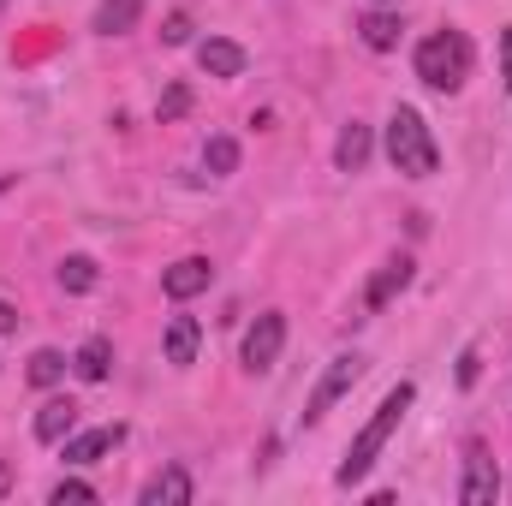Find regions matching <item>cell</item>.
<instances>
[{
  "label": "cell",
  "mask_w": 512,
  "mask_h": 506,
  "mask_svg": "<svg viewBox=\"0 0 512 506\" xmlns=\"http://www.w3.org/2000/svg\"><path fill=\"white\" fill-rule=\"evenodd\" d=\"M411 399H417V387H411V381H399V387L387 393L382 405H376V417L358 429V441L346 447V459H340V471H334V483H340V489H352V483H364V477L376 471V459H382V447L393 441V429L405 423Z\"/></svg>",
  "instance_id": "cell-1"
},
{
  "label": "cell",
  "mask_w": 512,
  "mask_h": 506,
  "mask_svg": "<svg viewBox=\"0 0 512 506\" xmlns=\"http://www.w3.org/2000/svg\"><path fill=\"white\" fill-rule=\"evenodd\" d=\"M387 161H393L405 179H429V173L441 167V149H435L429 120H423L417 108H393V120H387Z\"/></svg>",
  "instance_id": "cell-2"
},
{
  "label": "cell",
  "mask_w": 512,
  "mask_h": 506,
  "mask_svg": "<svg viewBox=\"0 0 512 506\" xmlns=\"http://www.w3.org/2000/svg\"><path fill=\"white\" fill-rule=\"evenodd\" d=\"M417 78L429 84V90H459L465 78H471V36L465 30H435V36H423L417 42Z\"/></svg>",
  "instance_id": "cell-3"
},
{
  "label": "cell",
  "mask_w": 512,
  "mask_h": 506,
  "mask_svg": "<svg viewBox=\"0 0 512 506\" xmlns=\"http://www.w3.org/2000/svg\"><path fill=\"white\" fill-rule=\"evenodd\" d=\"M358 376H364V358H358V352H340V358L322 370V381H316V393H310V405H304V423H322V417L358 387Z\"/></svg>",
  "instance_id": "cell-4"
},
{
  "label": "cell",
  "mask_w": 512,
  "mask_h": 506,
  "mask_svg": "<svg viewBox=\"0 0 512 506\" xmlns=\"http://www.w3.org/2000/svg\"><path fill=\"white\" fill-rule=\"evenodd\" d=\"M280 346H286V316L280 310H262L251 328H245V370L262 376V370H274V358H280Z\"/></svg>",
  "instance_id": "cell-5"
},
{
  "label": "cell",
  "mask_w": 512,
  "mask_h": 506,
  "mask_svg": "<svg viewBox=\"0 0 512 506\" xmlns=\"http://www.w3.org/2000/svg\"><path fill=\"white\" fill-rule=\"evenodd\" d=\"M495 495H501V471H495L489 447L471 441V447H465V483H459V501L465 506H495Z\"/></svg>",
  "instance_id": "cell-6"
},
{
  "label": "cell",
  "mask_w": 512,
  "mask_h": 506,
  "mask_svg": "<svg viewBox=\"0 0 512 506\" xmlns=\"http://www.w3.org/2000/svg\"><path fill=\"white\" fill-rule=\"evenodd\" d=\"M209 280H215V262H209V256H179V262L161 274V292H167L173 304H185V298L209 292Z\"/></svg>",
  "instance_id": "cell-7"
},
{
  "label": "cell",
  "mask_w": 512,
  "mask_h": 506,
  "mask_svg": "<svg viewBox=\"0 0 512 506\" xmlns=\"http://www.w3.org/2000/svg\"><path fill=\"white\" fill-rule=\"evenodd\" d=\"M191 495H197V489H191V471H185V465H161V471L137 489L143 506H185Z\"/></svg>",
  "instance_id": "cell-8"
},
{
  "label": "cell",
  "mask_w": 512,
  "mask_h": 506,
  "mask_svg": "<svg viewBox=\"0 0 512 506\" xmlns=\"http://www.w3.org/2000/svg\"><path fill=\"white\" fill-rule=\"evenodd\" d=\"M197 66H203L209 78H239V72H245V48L227 42V36H209V42H197Z\"/></svg>",
  "instance_id": "cell-9"
},
{
  "label": "cell",
  "mask_w": 512,
  "mask_h": 506,
  "mask_svg": "<svg viewBox=\"0 0 512 506\" xmlns=\"http://www.w3.org/2000/svg\"><path fill=\"white\" fill-rule=\"evenodd\" d=\"M126 441V429L120 423H108V429H90V435H66V465H96L102 453H114Z\"/></svg>",
  "instance_id": "cell-10"
},
{
  "label": "cell",
  "mask_w": 512,
  "mask_h": 506,
  "mask_svg": "<svg viewBox=\"0 0 512 506\" xmlns=\"http://www.w3.org/2000/svg\"><path fill=\"white\" fill-rule=\"evenodd\" d=\"M405 286H411V256H393V262H382V274H376V280H370V292H364V310H387Z\"/></svg>",
  "instance_id": "cell-11"
},
{
  "label": "cell",
  "mask_w": 512,
  "mask_h": 506,
  "mask_svg": "<svg viewBox=\"0 0 512 506\" xmlns=\"http://www.w3.org/2000/svg\"><path fill=\"white\" fill-rule=\"evenodd\" d=\"M197 346H203L197 316H173V322H167V364H173V370H191V364H197Z\"/></svg>",
  "instance_id": "cell-12"
},
{
  "label": "cell",
  "mask_w": 512,
  "mask_h": 506,
  "mask_svg": "<svg viewBox=\"0 0 512 506\" xmlns=\"http://www.w3.org/2000/svg\"><path fill=\"white\" fill-rule=\"evenodd\" d=\"M72 429H78V405H72V399H48V405L36 411V441H42V447H60Z\"/></svg>",
  "instance_id": "cell-13"
},
{
  "label": "cell",
  "mask_w": 512,
  "mask_h": 506,
  "mask_svg": "<svg viewBox=\"0 0 512 506\" xmlns=\"http://www.w3.org/2000/svg\"><path fill=\"white\" fill-rule=\"evenodd\" d=\"M364 161H370V126L352 120V126L340 131V143H334V167L340 173H364Z\"/></svg>",
  "instance_id": "cell-14"
},
{
  "label": "cell",
  "mask_w": 512,
  "mask_h": 506,
  "mask_svg": "<svg viewBox=\"0 0 512 506\" xmlns=\"http://www.w3.org/2000/svg\"><path fill=\"white\" fill-rule=\"evenodd\" d=\"M108 364H114V346H108L102 334H90V340L78 346V358H72V370L84 381H108Z\"/></svg>",
  "instance_id": "cell-15"
},
{
  "label": "cell",
  "mask_w": 512,
  "mask_h": 506,
  "mask_svg": "<svg viewBox=\"0 0 512 506\" xmlns=\"http://www.w3.org/2000/svg\"><path fill=\"white\" fill-rule=\"evenodd\" d=\"M358 36H364V48L387 54V48H399V18L393 12H364L358 18Z\"/></svg>",
  "instance_id": "cell-16"
},
{
  "label": "cell",
  "mask_w": 512,
  "mask_h": 506,
  "mask_svg": "<svg viewBox=\"0 0 512 506\" xmlns=\"http://www.w3.org/2000/svg\"><path fill=\"white\" fill-rule=\"evenodd\" d=\"M137 6H143V0H102V6H96V30H102V36H126L131 24H137Z\"/></svg>",
  "instance_id": "cell-17"
},
{
  "label": "cell",
  "mask_w": 512,
  "mask_h": 506,
  "mask_svg": "<svg viewBox=\"0 0 512 506\" xmlns=\"http://www.w3.org/2000/svg\"><path fill=\"white\" fill-rule=\"evenodd\" d=\"M96 280H102L96 256H66V262H60V286H66V292H96Z\"/></svg>",
  "instance_id": "cell-18"
},
{
  "label": "cell",
  "mask_w": 512,
  "mask_h": 506,
  "mask_svg": "<svg viewBox=\"0 0 512 506\" xmlns=\"http://www.w3.org/2000/svg\"><path fill=\"white\" fill-rule=\"evenodd\" d=\"M60 376H66V358H60L54 346H42V352H30V387H54Z\"/></svg>",
  "instance_id": "cell-19"
},
{
  "label": "cell",
  "mask_w": 512,
  "mask_h": 506,
  "mask_svg": "<svg viewBox=\"0 0 512 506\" xmlns=\"http://www.w3.org/2000/svg\"><path fill=\"white\" fill-rule=\"evenodd\" d=\"M203 167H209L215 179H227V173L239 167V143H233V137H209V149H203Z\"/></svg>",
  "instance_id": "cell-20"
},
{
  "label": "cell",
  "mask_w": 512,
  "mask_h": 506,
  "mask_svg": "<svg viewBox=\"0 0 512 506\" xmlns=\"http://www.w3.org/2000/svg\"><path fill=\"white\" fill-rule=\"evenodd\" d=\"M48 501L54 506H90V501H102V495H96L90 483H78V477H60V483L48 489Z\"/></svg>",
  "instance_id": "cell-21"
},
{
  "label": "cell",
  "mask_w": 512,
  "mask_h": 506,
  "mask_svg": "<svg viewBox=\"0 0 512 506\" xmlns=\"http://www.w3.org/2000/svg\"><path fill=\"white\" fill-rule=\"evenodd\" d=\"M185 108H191V84H167V96L155 102V114H161V126H167V120H179Z\"/></svg>",
  "instance_id": "cell-22"
},
{
  "label": "cell",
  "mask_w": 512,
  "mask_h": 506,
  "mask_svg": "<svg viewBox=\"0 0 512 506\" xmlns=\"http://www.w3.org/2000/svg\"><path fill=\"white\" fill-rule=\"evenodd\" d=\"M477 376H483V358H477V346H465L459 352V387H477Z\"/></svg>",
  "instance_id": "cell-23"
},
{
  "label": "cell",
  "mask_w": 512,
  "mask_h": 506,
  "mask_svg": "<svg viewBox=\"0 0 512 506\" xmlns=\"http://www.w3.org/2000/svg\"><path fill=\"white\" fill-rule=\"evenodd\" d=\"M161 42H173V48H179V42H191V18H185V12H173V18L161 24Z\"/></svg>",
  "instance_id": "cell-24"
},
{
  "label": "cell",
  "mask_w": 512,
  "mask_h": 506,
  "mask_svg": "<svg viewBox=\"0 0 512 506\" xmlns=\"http://www.w3.org/2000/svg\"><path fill=\"white\" fill-rule=\"evenodd\" d=\"M501 72H507V84H512V24H507V36H501Z\"/></svg>",
  "instance_id": "cell-25"
},
{
  "label": "cell",
  "mask_w": 512,
  "mask_h": 506,
  "mask_svg": "<svg viewBox=\"0 0 512 506\" xmlns=\"http://www.w3.org/2000/svg\"><path fill=\"white\" fill-rule=\"evenodd\" d=\"M12 328H18V310H12V304H0V334H12Z\"/></svg>",
  "instance_id": "cell-26"
},
{
  "label": "cell",
  "mask_w": 512,
  "mask_h": 506,
  "mask_svg": "<svg viewBox=\"0 0 512 506\" xmlns=\"http://www.w3.org/2000/svg\"><path fill=\"white\" fill-rule=\"evenodd\" d=\"M6 489H12V465H0V495H6Z\"/></svg>",
  "instance_id": "cell-27"
},
{
  "label": "cell",
  "mask_w": 512,
  "mask_h": 506,
  "mask_svg": "<svg viewBox=\"0 0 512 506\" xmlns=\"http://www.w3.org/2000/svg\"><path fill=\"white\" fill-rule=\"evenodd\" d=\"M376 6H387V0H376Z\"/></svg>",
  "instance_id": "cell-28"
}]
</instances>
